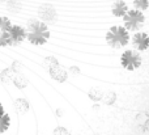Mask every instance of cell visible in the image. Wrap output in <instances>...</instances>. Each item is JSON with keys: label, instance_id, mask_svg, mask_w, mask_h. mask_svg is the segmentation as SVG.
<instances>
[{"label": "cell", "instance_id": "1", "mask_svg": "<svg viewBox=\"0 0 149 135\" xmlns=\"http://www.w3.org/2000/svg\"><path fill=\"white\" fill-rule=\"evenodd\" d=\"M130 31L124 26H111L106 33V42L113 49H122L130 43Z\"/></svg>", "mask_w": 149, "mask_h": 135}, {"label": "cell", "instance_id": "2", "mask_svg": "<svg viewBox=\"0 0 149 135\" xmlns=\"http://www.w3.org/2000/svg\"><path fill=\"white\" fill-rule=\"evenodd\" d=\"M124 28L128 31H140V29L145 24V16L144 12L137 9H130L127 15L123 17Z\"/></svg>", "mask_w": 149, "mask_h": 135}, {"label": "cell", "instance_id": "3", "mask_svg": "<svg viewBox=\"0 0 149 135\" xmlns=\"http://www.w3.org/2000/svg\"><path fill=\"white\" fill-rule=\"evenodd\" d=\"M143 63V58L137 50H126L120 55V64L127 71H136Z\"/></svg>", "mask_w": 149, "mask_h": 135}, {"label": "cell", "instance_id": "4", "mask_svg": "<svg viewBox=\"0 0 149 135\" xmlns=\"http://www.w3.org/2000/svg\"><path fill=\"white\" fill-rule=\"evenodd\" d=\"M131 43L139 52H144L149 49V34L144 31H136L131 38Z\"/></svg>", "mask_w": 149, "mask_h": 135}, {"label": "cell", "instance_id": "5", "mask_svg": "<svg viewBox=\"0 0 149 135\" xmlns=\"http://www.w3.org/2000/svg\"><path fill=\"white\" fill-rule=\"evenodd\" d=\"M38 16L42 21L49 24H54L58 17L56 10H55V8L51 4H42L38 8Z\"/></svg>", "mask_w": 149, "mask_h": 135}, {"label": "cell", "instance_id": "6", "mask_svg": "<svg viewBox=\"0 0 149 135\" xmlns=\"http://www.w3.org/2000/svg\"><path fill=\"white\" fill-rule=\"evenodd\" d=\"M128 10H130V8H128V5H127V3L124 1V0H116V1L113 4V7H111V13H113L115 17L123 18L124 16L127 15Z\"/></svg>", "mask_w": 149, "mask_h": 135}, {"label": "cell", "instance_id": "7", "mask_svg": "<svg viewBox=\"0 0 149 135\" xmlns=\"http://www.w3.org/2000/svg\"><path fill=\"white\" fill-rule=\"evenodd\" d=\"M50 72H51L52 78L56 79L58 81H64L65 79H67V72H65V70L58 64H55V67H52L51 70H50Z\"/></svg>", "mask_w": 149, "mask_h": 135}, {"label": "cell", "instance_id": "8", "mask_svg": "<svg viewBox=\"0 0 149 135\" xmlns=\"http://www.w3.org/2000/svg\"><path fill=\"white\" fill-rule=\"evenodd\" d=\"M21 4L20 0H7V8L10 13H18L21 10Z\"/></svg>", "mask_w": 149, "mask_h": 135}, {"label": "cell", "instance_id": "9", "mask_svg": "<svg viewBox=\"0 0 149 135\" xmlns=\"http://www.w3.org/2000/svg\"><path fill=\"white\" fill-rule=\"evenodd\" d=\"M9 36H10V38H12L13 41L20 42L21 39L24 38V30H22L21 28H18V26H15V28L10 30Z\"/></svg>", "mask_w": 149, "mask_h": 135}, {"label": "cell", "instance_id": "10", "mask_svg": "<svg viewBox=\"0 0 149 135\" xmlns=\"http://www.w3.org/2000/svg\"><path fill=\"white\" fill-rule=\"evenodd\" d=\"M132 5H134V9L144 12V10H147L149 8V0H134Z\"/></svg>", "mask_w": 149, "mask_h": 135}, {"label": "cell", "instance_id": "11", "mask_svg": "<svg viewBox=\"0 0 149 135\" xmlns=\"http://www.w3.org/2000/svg\"><path fill=\"white\" fill-rule=\"evenodd\" d=\"M103 92L101 91L100 88H93L92 91L89 92V97L93 100V101H100V100H102L103 99Z\"/></svg>", "mask_w": 149, "mask_h": 135}, {"label": "cell", "instance_id": "12", "mask_svg": "<svg viewBox=\"0 0 149 135\" xmlns=\"http://www.w3.org/2000/svg\"><path fill=\"white\" fill-rule=\"evenodd\" d=\"M103 102H105L106 105H113L114 102L116 101V94L114 93V92H107V93L103 96Z\"/></svg>", "mask_w": 149, "mask_h": 135}, {"label": "cell", "instance_id": "13", "mask_svg": "<svg viewBox=\"0 0 149 135\" xmlns=\"http://www.w3.org/2000/svg\"><path fill=\"white\" fill-rule=\"evenodd\" d=\"M8 126H9V121H8V118L5 117V115H3V117L0 118V133L7 130Z\"/></svg>", "mask_w": 149, "mask_h": 135}, {"label": "cell", "instance_id": "14", "mask_svg": "<svg viewBox=\"0 0 149 135\" xmlns=\"http://www.w3.org/2000/svg\"><path fill=\"white\" fill-rule=\"evenodd\" d=\"M55 135H70V133H68L65 129L59 127V129H56V130H55Z\"/></svg>", "mask_w": 149, "mask_h": 135}, {"label": "cell", "instance_id": "15", "mask_svg": "<svg viewBox=\"0 0 149 135\" xmlns=\"http://www.w3.org/2000/svg\"><path fill=\"white\" fill-rule=\"evenodd\" d=\"M3 1H5V0H0V3H3Z\"/></svg>", "mask_w": 149, "mask_h": 135}]
</instances>
